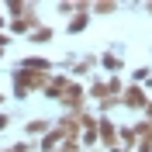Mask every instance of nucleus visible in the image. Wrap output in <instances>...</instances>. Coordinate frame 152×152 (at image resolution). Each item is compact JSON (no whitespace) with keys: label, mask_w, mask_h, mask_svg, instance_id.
Segmentation results:
<instances>
[{"label":"nucleus","mask_w":152,"mask_h":152,"mask_svg":"<svg viewBox=\"0 0 152 152\" xmlns=\"http://www.w3.org/2000/svg\"><path fill=\"white\" fill-rule=\"evenodd\" d=\"M4 124H7V118H4V114H0V128H4Z\"/></svg>","instance_id":"2"},{"label":"nucleus","mask_w":152,"mask_h":152,"mask_svg":"<svg viewBox=\"0 0 152 152\" xmlns=\"http://www.w3.org/2000/svg\"><path fill=\"white\" fill-rule=\"evenodd\" d=\"M142 100H145L142 90H128V94H124V104H142Z\"/></svg>","instance_id":"1"}]
</instances>
